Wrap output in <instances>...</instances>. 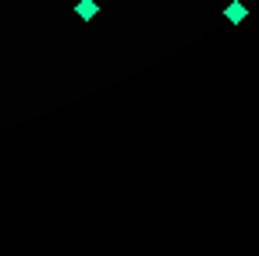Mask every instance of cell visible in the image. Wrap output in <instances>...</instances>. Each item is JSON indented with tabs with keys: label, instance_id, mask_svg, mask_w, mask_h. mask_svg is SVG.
I'll return each mask as SVG.
<instances>
[{
	"label": "cell",
	"instance_id": "6da1fadb",
	"mask_svg": "<svg viewBox=\"0 0 259 256\" xmlns=\"http://www.w3.org/2000/svg\"><path fill=\"white\" fill-rule=\"evenodd\" d=\"M75 15H78L82 22H93V18L100 15V4H96V0H78V4H75Z\"/></svg>",
	"mask_w": 259,
	"mask_h": 256
},
{
	"label": "cell",
	"instance_id": "7a4b0ae2",
	"mask_svg": "<svg viewBox=\"0 0 259 256\" xmlns=\"http://www.w3.org/2000/svg\"><path fill=\"white\" fill-rule=\"evenodd\" d=\"M224 18H227V22H241V18H245V4H241V0H231L227 11H224Z\"/></svg>",
	"mask_w": 259,
	"mask_h": 256
}]
</instances>
